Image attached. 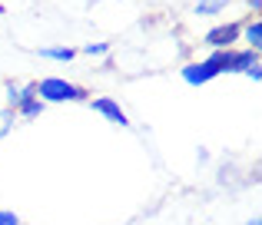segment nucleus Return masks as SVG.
<instances>
[{
  "label": "nucleus",
  "mask_w": 262,
  "mask_h": 225,
  "mask_svg": "<svg viewBox=\"0 0 262 225\" xmlns=\"http://www.w3.org/2000/svg\"><path fill=\"white\" fill-rule=\"evenodd\" d=\"M37 99L47 106L60 103H90V90L67 77H40L37 80Z\"/></svg>",
  "instance_id": "obj_1"
},
{
  "label": "nucleus",
  "mask_w": 262,
  "mask_h": 225,
  "mask_svg": "<svg viewBox=\"0 0 262 225\" xmlns=\"http://www.w3.org/2000/svg\"><path fill=\"white\" fill-rule=\"evenodd\" d=\"M179 77L186 86H206L216 77H226V50H209L203 60H186L179 66Z\"/></svg>",
  "instance_id": "obj_2"
},
{
  "label": "nucleus",
  "mask_w": 262,
  "mask_h": 225,
  "mask_svg": "<svg viewBox=\"0 0 262 225\" xmlns=\"http://www.w3.org/2000/svg\"><path fill=\"white\" fill-rule=\"evenodd\" d=\"M239 33H243V17L223 20V23H212L209 30L199 37V43H203L206 50H232V46H239Z\"/></svg>",
  "instance_id": "obj_3"
},
{
  "label": "nucleus",
  "mask_w": 262,
  "mask_h": 225,
  "mask_svg": "<svg viewBox=\"0 0 262 225\" xmlns=\"http://www.w3.org/2000/svg\"><path fill=\"white\" fill-rule=\"evenodd\" d=\"M90 110H93L96 116H103L106 122L120 126V129H129V126H133V122H129V116H126V110L120 106V99H113V96H90Z\"/></svg>",
  "instance_id": "obj_4"
},
{
  "label": "nucleus",
  "mask_w": 262,
  "mask_h": 225,
  "mask_svg": "<svg viewBox=\"0 0 262 225\" xmlns=\"http://www.w3.org/2000/svg\"><path fill=\"white\" fill-rule=\"evenodd\" d=\"M30 96H37V80H7L4 83V106L7 110H17Z\"/></svg>",
  "instance_id": "obj_5"
},
{
  "label": "nucleus",
  "mask_w": 262,
  "mask_h": 225,
  "mask_svg": "<svg viewBox=\"0 0 262 225\" xmlns=\"http://www.w3.org/2000/svg\"><path fill=\"white\" fill-rule=\"evenodd\" d=\"M256 63H262V60L249 46H232V50H226V73H239V77H243V73Z\"/></svg>",
  "instance_id": "obj_6"
},
{
  "label": "nucleus",
  "mask_w": 262,
  "mask_h": 225,
  "mask_svg": "<svg viewBox=\"0 0 262 225\" xmlns=\"http://www.w3.org/2000/svg\"><path fill=\"white\" fill-rule=\"evenodd\" d=\"M239 46H249V50H262V17H243V33H239Z\"/></svg>",
  "instance_id": "obj_7"
},
{
  "label": "nucleus",
  "mask_w": 262,
  "mask_h": 225,
  "mask_svg": "<svg viewBox=\"0 0 262 225\" xmlns=\"http://www.w3.org/2000/svg\"><path fill=\"white\" fill-rule=\"evenodd\" d=\"M37 57L50 60V63H73L80 53H77V46H70V43H57V46H40Z\"/></svg>",
  "instance_id": "obj_8"
},
{
  "label": "nucleus",
  "mask_w": 262,
  "mask_h": 225,
  "mask_svg": "<svg viewBox=\"0 0 262 225\" xmlns=\"http://www.w3.org/2000/svg\"><path fill=\"white\" fill-rule=\"evenodd\" d=\"M47 113V103H40L37 96H30V99H24V103L13 110V116H17V122H33V119H40V116Z\"/></svg>",
  "instance_id": "obj_9"
},
{
  "label": "nucleus",
  "mask_w": 262,
  "mask_h": 225,
  "mask_svg": "<svg viewBox=\"0 0 262 225\" xmlns=\"http://www.w3.org/2000/svg\"><path fill=\"white\" fill-rule=\"evenodd\" d=\"M229 4L232 0H196V4H192V13H196L199 20H212V17H219V13H226Z\"/></svg>",
  "instance_id": "obj_10"
},
{
  "label": "nucleus",
  "mask_w": 262,
  "mask_h": 225,
  "mask_svg": "<svg viewBox=\"0 0 262 225\" xmlns=\"http://www.w3.org/2000/svg\"><path fill=\"white\" fill-rule=\"evenodd\" d=\"M77 53H83V57H90V60H110V53H113V43H106V40H93V43L77 46Z\"/></svg>",
  "instance_id": "obj_11"
},
{
  "label": "nucleus",
  "mask_w": 262,
  "mask_h": 225,
  "mask_svg": "<svg viewBox=\"0 0 262 225\" xmlns=\"http://www.w3.org/2000/svg\"><path fill=\"white\" fill-rule=\"evenodd\" d=\"M13 126H17V116H13V110H0V139H7V136L13 133Z\"/></svg>",
  "instance_id": "obj_12"
},
{
  "label": "nucleus",
  "mask_w": 262,
  "mask_h": 225,
  "mask_svg": "<svg viewBox=\"0 0 262 225\" xmlns=\"http://www.w3.org/2000/svg\"><path fill=\"white\" fill-rule=\"evenodd\" d=\"M0 225H20V215L13 209H0Z\"/></svg>",
  "instance_id": "obj_13"
},
{
  "label": "nucleus",
  "mask_w": 262,
  "mask_h": 225,
  "mask_svg": "<svg viewBox=\"0 0 262 225\" xmlns=\"http://www.w3.org/2000/svg\"><path fill=\"white\" fill-rule=\"evenodd\" d=\"M243 77H249L252 83H259V80H262V63H256V66H249V70H246Z\"/></svg>",
  "instance_id": "obj_14"
},
{
  "label": "nucleus",
  "mask_w": 262,
  "mask_h": 225,
  "mask_svg": "<svg viewBox=\"0 0 262 225\" xmlns=\"http://www.w3.org/2000/svg\"><path fill=\"white\" fill-rule=\"evenodd\" d=\"M196 162H199V166H206V162H209V149H206V146L196 149Z\"/></svg>",
  "instance_id": "obj_15"
},
{
  "label": "nucleus",
  "mask_w": 262,
  "mask_h": 225,
  "mask_svg": "<svg viewBox=\"0 0 262 225\" xmlns=\"http://www.w3.org/2000/svg\"><path fill=\"white\" fill-rule=\"evenodd\" d=\"M246 7H249L252 17H259V13H262V0H246Z\"/></svg>",
  "instance_id": "obj_16"
},
{
  "label": "nucleus",
  "mask_w": 262,
  "mask_h": 225,
  "mask_svg": "<svg viewBox=\"0 0 262 225\" xmlns=\"http://www.w3.org/2000/svg\"><path fill=\"white\" fill-rule=\"evenodd\" d=\"M246 225H262V219H259V215H252V219L246 222Z\"/></svg>",
  "instance_id": "obj_17"
},
{
  "label": "nucleus",
  "mask_w": 262,
  "mask_h": 225,
  "mask_svg": "<svg viewBox=\"0 0 262 225\" xmlns=\"http://www.w3.org/2000/svg\"><path fill=\"white\" fill-rule=\"evenodd\" d=\"M4 13H7V7H4V0H0V17H4Z\"/></svg>",
  "instance_id": "obj_18"
}]
</instances>
